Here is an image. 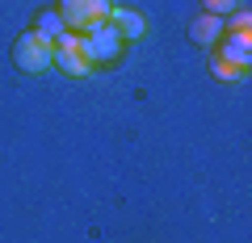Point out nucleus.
I'll return each instance as SVG.
<instances>
[{
	"mask_svg": "<svg viewBox=\"0 0 252 243\" xmlns=\"http://www.w3.org/2000/svg\"><path fill=\"white\" fill-rule=\"evenodd\" d=\"M13 63H17L21 72H30V76L51 72V67H55V42L42 38L38 29H26V34L13 42Z\"/></svg>",
	"mask_w": 252,
	"mask_h": 243,
	"instance_id": "1",
	"label": "nucleus"
},
{
	"mask_svg": "<svg viewBox=\"0 0 252 243\" xmlns=\"http://www.w3.org/2000/svg\"><path fill=\"white\" fill-rule=\"evenodd\" d=\"M109 0H59V21L72 34H89V29H97V26H105L109 21Z\"/></svg>",
	"mask_w": 252,
	"mask_h": 243,
	"instance_id": "2",
	"label": "nucleus"
},
{
	"mask_svg": "<svg viewBox=\"0 0 252 243\" xmlns=\"http://www.w3.org/2000/svg\"><path fill=\"white\" fill-rule=\"evenodd\" d=\"M80 51H84V59H89L93 67L97 63H114L118 54H122V38L114 34V26H97V29H89V34H80Z\"/></svg>",
	"mask_w": 252,
	"mask_h": 243,
	"instance_id": "3",
	"label": "nucleus"
},
{
	"mask_svg": "<svg viewBox=\"0 0 252 243\" xmlns=\"http://www.w3.org/2000/svg\"><path fill=\"white\" fill-rule=\"evenodd\" d=\"M55 67H59L63 76H76V80L93 72V63L84 59V51H80V34H72V29H67V34L55 42Z\"/></svg>",
	"mask_w": 252,
	"mask_h": 243,
	"instance_id": "4",
	"label": "nucleus"
},
{
	"mask_svg": "<svg viewBox=\"0 0 252 243\" xmlns=\"http://www.w3.org/2000/svg\"><path fill=\"white\" fill-rule=\"evenodd\" d=\"M223 17H215V13H198V17L189 21V42L202 46V51H210V46H219V38H223Z\"/></svg>",
	"mask_w": 252,
	"mask_h": 243,
	"instance_id": "5",
	"label": "nucleus"
},
{
	"mask_svg": "<svg viewBox=\"0 0 252 243\" xmlns=\"http://www.w3.org/2000/svg\"><path fill=\"white\" fill-rule=\"evenodd\" d=\"M219 59H227L231 67L248 72V63H252V34H223L219 38Z\"/></svg>",
	"mask_w": 252,
	"mask_h": 243,
	"instance_id": "6",
	"label": "nucleus"
},
{
	"mask_svg": "<svg viewBox=\"0 0 252 243\" xmlns=\"http://www.w3.org/2000/svg\"><path fill=\"white\" fill-rule=\"evenodd\" d=\"M109 26H114V34L122 38V42H130V38H143V34H147L143 13H135V9H109Z\"/></svg>",
	"mask_w": 252,
	"mask_h": 243,
	"instance_id": "7",
	"label": "nucleus"
},
{
	"mask_svg": "<svg viewBox=\"0 0 252 243\" xmlns=\"http://www.w3.org/2000/svg\"><path fill=\"white\" fill-rule=\"evenodd\" d=\"M34 21H38L34 29H38V34H42V38H51V42H59V38L67 34V26H63V21H59V13H55V9H42V13H38Z\"/></svg>",
	"mask_w": 252,
	"mask_h": 243,
	"instance_id": "8",
	"label": "nucleus"
},
{
	"mask_svg": "<svg viewBox=\"0 0 252 243\" xmlns=\"http://www.w3.org/2000/svg\"><path fill=\"white\" fill-rule=\"evenodd\" d=\"M235 9H240V0H202V13H215V17H227Z\"/></svg>",
	"mask_w": 252,
	"mask_h": 243,
	"instance_id": "9",
	"label": "nucleus"
},
{
	"mask_svg": "<svg viewBox=\"0 0 252 243\" xmlns=\"http://www.w3.org/2000/svg\"><path fill=\"white\" fill-rule=\"evenodd\" d=\"M210 72H215L219 80H244V76H248V72H240V67H231L227 59H215V63H210Z\"/></svg>",
	"mask_w": 252,
	"mask_h": 243,
	"instance_id": "10",
	"label": "nucleus"
}]
</instances>
